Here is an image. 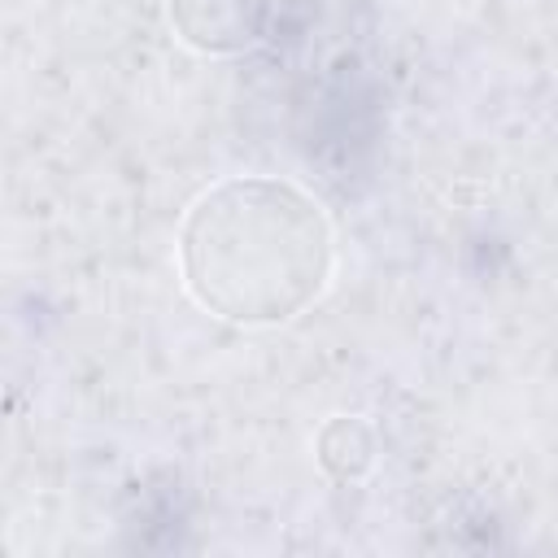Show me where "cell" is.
<instances>
[{"label":"cell","mask_w":558,"mask_h":558,"mask_svg":"<svg viewBox=\"0 0 558 558\" xmlns=\"http://www.w3.org/2000/svg\"><path fill=\"white\" fill-rule=\"evenodd\" d=\"M174 270L209 318L244 331L288 327L336 279L331 209L288 174H222L187 201Z\"/></svg>","instance_id":"1"},{"label":"cell","mask_w":558,"mask_h":558,"mask_svg":"<svg viewBox=\"0 0 558 558\" xmlns=\"http://www.w3.org/2000/svg\"><path fill=\"white\" fill-rule=\"evenodd\" d=\"M170 35L196 57H244L275 31L279 0H161Z\"/></svg>","instance_id":"2"},{"label":"cell","mask_w":558,"mask_h":558,"mask_svg":"<svg viewBox=\"0 0 558 558\" xmlns=\"http://www.w3.org/2000/svg\"><path fill=\"white\" fill-rule=\"evenodd\" d=\"M314 462L340 484L366 480L379 462V436L362 414H327L314 432Z\"/></svg>","instance_id":"3"}]
</instances>
